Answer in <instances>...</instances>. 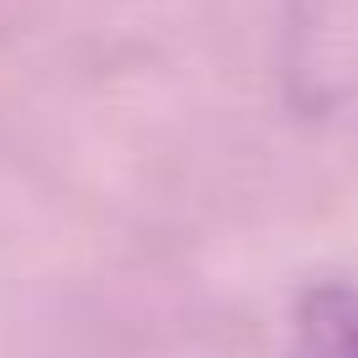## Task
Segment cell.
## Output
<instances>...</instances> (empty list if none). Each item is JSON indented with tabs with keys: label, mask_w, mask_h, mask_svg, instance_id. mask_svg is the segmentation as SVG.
<instances>
[{
	"label": "cell",
	"mask_w": 358,
	"mask_h": 358,
	"mask_svg": "<svg viewBox=\"0 0 358 358\" xmlns=\"http://www.w3.org/2000/svg\"><path fill=\"white\" fill-rule=\"evenodd\" d=\"M306 358H358V290L322 285L301 301Z\"/></svg>",
	"instance_id": "obj_1"
}]
</instances>
